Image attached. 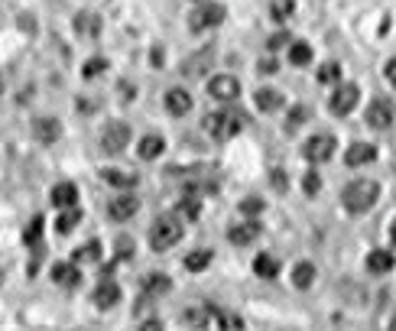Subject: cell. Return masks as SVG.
I'll list each match as a JSON object with an SVG mask.
<instances>
[{"label":"cell","instance_id":"ee69618b","mask_svg":"<svg viewBox=\"0 0 396 331\" xmlns=\"http://www.w3.org/2000/svg\"><path fill=\"white\" fill-rule=\"evenodd\" d=\"M140 331H162V321L149 319V321H143V325H140Z\"/></svg>","mask_w":396,"mask_h":331},{"label":"cell","instance_id":"277c9868","mask_svg":"<svg viewBox=\"0 0 396 331\" xmlns=\"http://www.w3.org/2000/svg\"><path fill=\"white\" fill-rule=\"evenodd\" d=\"M130 123L124 121H111L104 130H101V149L104 153H111V156H117V153H124L127 147H130Z\"/></svg>","mask_w":396,"mask_h":331},{"label":"cell","instance_id":"30bf717a","mask_svg":"<svg viewBox=\"0 0 396 331\" xmlns=\"http://www.w3.org/2000/svg\"><path fill=\"white\" fill-rule=\"evenodd\" d=\"M136 211H140V198H136V195H127V192L108 201V214H111L114 221H130Z\"/></svg>","mask_w":396,"mask_h":331},{"label":"cell","instance_id":"bcb514c9","mask_svg":"<svg viewBox=\"0 0 396 331\" xmlns=\"http://www.w3.org/2000/svg\"><path fill=\"white\" fill-rule=\"evenodd\" d=\"M390 244L396 247V221H393V224H390Z\"/></svg>","mask_w":396,"mask_h":331},{"label":"cell","instance_id":"b9f144b4","mask_svg":"<svg viewBox=\"0 0 396 331\" xmlns=\"http://www.w3.org/2000/svg\"><path fill=\"white\" fill-rule=\"evenodd\" d=\"M384 75H386V82L396 88V59H390L386 62V69H384Z\"/></svg>","mask_w":396,"mask_h":331},{"label":"cell","instance_id":"d6a6232c","mask_svg":"<svg viewBox=\"0 0 396 331\" xmlns=\"http://www.w3.org/2000/svg\"><path fill=\"white\" fill-rule=\"evenodd\" d=\"M201 62H211V52H201L198 59H188V62H186V69H182V72H186L188 78H198V75H201V69H198Z\"/></svg>","mask_w":396,"mask_h":331},{"label":"cell","instance_id":"e0dca14e","mask_svg":"<svg viewBox=\"0 0 396 331\" xmlns=\"http://www.w3.org/2000/svg\"><path fill=\"white\" fill-rule=\"evenodd\" d=\"M52 205L55 208H75V201H78V188H75V182H59L55 188H52Z\"/></svg>","mask_w":396,"mask_h":331},{"label":"cell","instance_id":"7402d4cb","mask_svg":"<svg viewBox=\"0 0 396 331\" xmlns=\"http://www.w3.org/2000/svg\"><path fill=\"white\" fill-rule=\"evenodd\" d=\"M253 101H257V108L267 110V114H270V110H280V108H283V95H280L276 88H260V91L253 95Z\"/></svg>","mask_w":396,"mask_h":331},{"label":"cell","instance_id":"cb8c5ba5","mask_svg":"<svg viewBox=\"0 0 396 331\" xmlns=\"http://www.w3.org/2000/svg\"><path fill=\"white\" fill-rule=\"evenodd\" d=\"M312 282H315V267H312L309 260L296 263V270H293V286H296V289H309Z\"/></svg>","mask_w":396,"mask_h":331},{"label":"cell","instance_id":"6da1fadb","mask_svg":"<svg viewBox=\"0 0 396 331\" xmlns=\"http://www.w3.org/2000/svg\"><path fill=\"white\" fill-rule=\"evenodd\" d=\"M377 198H380V185L373 182V179H354V182L345 185L341 205H345L351 214H364V211H371L373 205H377Z\"/></svg>","mask_w":396,"mask_h":331},{"label":"cell","instance_id":"4dcf8cb0","mask_svg":"<svg viewBox=\"0 0 396 331\" xmlns=\"http://www.w3.org/2000/svg\"><path fill=\"white\" fill-rule=\"evenodd\" d=\"M338 78H341V65H338V62L322 65V72H319V82H322V85H332V82H338Z\"/></svg>","mask_w":396,"mask_h":331},{"label":"cell","instance_id":"2e32d148","mask_svg":"<svg viewBox=\"0 0 396 331\" xmlns=\"http://www.w3.org/2000/svg\"><path fill=\"white\" fill-rule=\"evenodd\" d=\"M393 267H396V260L390 250H371L367 254V273H373V276H386Z\"/></svg>","mask_w":396,"mask_h":331},{"label":"cell","instance_id":"ba28073f","mask_svg":"<svg viewBox=\"0 0 396 331\" xmlns=\"http://www.w3.org/2000/svg\"><path fill=\"white\" fill-rule=\"evenodd\" d=\"M364 121H367V127H373V130H390L396 121V110L390 101L377 98L371 108H367V117H364Z\"/></svg>","mask_w":396,"mask_h":331},{"label":"cell","instance_id":"d4e9b609","mask_svg":"<svg viewBox=\"0 0 396 331\" xmlns=\"http://www.w3.org/2000/svg\"><path fill=\"white\" fill-rule=\"evenodd\" d=\"M82 221V211L78 208H62V214L55 218V231L59 234H72V228Z\"/></svg>","mask_w":396,"mask_h":331},{"label":"cell","instance_id":"9c48e42d","mask_svg":"<svg viewBox=\"0 0 396 331\" xmlns=\"http://www.w3.org/2000/svg\"><path fill=\"white\" fill-rule=\"evenodd\" d=\"M208 95L214 101H237L240 98V82L234 75H218V78L208 82Z\"/></svg>","mask_w":396,"mask_h":331},{"label":"cell","instance_id":"4316f807","mask_svg":"<svg viewBox=\"0 0 396 331\" xmlns=\"http://www.w3.org/2000/svg\"><path fill=\"white\" fill-rule=\"evenodd\" d=\"M208 319H211V308H188V312H182V321L186 325H192V328H205L208 325Z\"/></svg>","mask_w":396,"mask_h":331},{"label":"cell","instance_id":"f546056e","mask_svg":"<svg viewBox=\"0 0 396 331\" xmlns=\"http://www.w3.org/2000/svg\"><path fill=\"white\" fill-rule=\"evenodd\" d=\"M75 260H78V263H95V260H101V244H98V241L85 244L78 254H75Z\"/></svg>","mask_w":396,"mask_h":331},{"label":"cell","instance_id":"681fc988","mask_svg":"<svg viewBox=\"0 0 396 331\" xmlns=\"http://www.w3.org/2000/svg\"><path fill=\"white\" fill-rule=\"evenodd\" d=\"M286 331H289V328H286Z\"/></svg>","mask_w":396,"mask_h":331},{"label":"cell","instance_id":"ac0fdd59","mask_svg":"<svg viewBox=\"0 0 396 331\" xmlns=\"http://www.w3.org/2000/svg\"><path fill=\"white\" fill-rule=\"evenodd\" d=\"M52 280L59 282V286H65V289H72V286L82 282V273H78L75 263H55V267H52Z\"/></svg>","mask_w":396,"mask_h":331},{"label":"cell","instance_id":"9a60e30c","mask_svg":"<svg viewBox=\"0 0 396 331\" xmlns=\"http://www.w3.org/2000/svg\"><path fill=\"white\" fill-rule=\"evenodd\" d=\"M377 160V147H371V143H351L345 153V162L351 166V169H358V166H367V162Z\"/></svg>","mask_w":396,"mask_h":331},{"label":"cell","instance_id":"3957f363","mask_svg":"<svg viewBox=\"0 0 396 331\" xmlns=\"http://www.w3.org/2000/svg\"><path fill=\"white\" fill-rule=\"evenodd\" d=\"M179 241H182V218H175V214H162V218L153 221V228H149V247H153L156 254L173 250Z\"/></svg>","mask_w":396,"mask_h":331},{"label":"cell","instance_id":"d6986e66","mask_svg":"<svg viewBox=\"0 0 396 331\" xmlns=\"http://www.w3.org/2000/svg\"><path fill=\"white\" fill-rule=\"evenodd\" d=\"M162 149H166V140L160 134H147L140 140L136 153H140V160H156V156H162Z\"/></svg>","mask_w":396,"mask_h":331},{"label":"cell","instance_id":"f1b7e54d","mask_svg":"<svg viewBox=\"0 0 396 331\" xmlns=\"http://www.w3.org/2000/svg\"><path fill=\"white\" fill-rule=\"evenodd\" d=\"M42 224H46L42 218H33V221H29V228L23 231V244H26V247H36V244H39V237H42Z\"/></svg>","mask_w":396,"mask_h":331},{"label":"cell","instance_id":"74e56055","mask_svg":"<svg viewBox=\"0 0 396 331\" xmlns=\"http://www.w3.org/2000/svg\"><path fill=\"white\" fill-rule=\"evenodd\" d=\"M117 257L121 260L134 257V241H130V237H117Z\"/></svg>","mask_w":396,"mask_h":331},{"label":"cell","instance_id":"d590c367","mask_svg":"<svg viewBox=\"0 0 396 331\" xmlns=\"http://www.w3.org/2000/svg\"><path fill=\"white\" fill-rule=\"evenodd\" d=\"M306 117H309V108H302V104H299V108H293V110H289V130L302 127V123H306Z\"/></svg>","mask_w":396,"mask_h":331},{"label":"cell","instance_id":"603a6c76","mask_svg":"<svg viewBox=\"0 0 396 331\" xmlns=\"http://www.w3.org/2000/svg\"><path fill=\"white\" fill-rule=\"evenodd\" d=\"M173 289V282H169V276L166 273H149V276H143V293L147 295H162Z\"/></svg>","mask_w":396,"mask_h":331},{"label":"cell","instance_id":"44dd1931","mask_svg":"<svg viewBox=\"0 0 396 331\" xmlns=\"http://www.w3.org/2000/svg\"><path fill=\"white\" fill-rule=\"evenodd\" d=\"M253 273L260 280H276L280 276V260L273 257V254H260V257L253 260Z\"/></svg>","mask_w":396,"mask_h":331},{"label":"cell","instance_id":"f6af8a7d","mask_svg":"<svg viewBox=\"0 0 396 331\" xmlns=\"http://www.w3.org/2000/svg\"><path fill=\"white\" fill-rule=\"evenodd\" d=\"M260 72L273 75V72H276V62H263V65H260Z\"/></svg>","mask_w":396,"mask_h":331},{"label":"cell","instance_id":"ffe728a7","mask_svg":"<svg viewBox=\"0 0 396 331\" xmlns=\"http://www.w3.org/2000/svg\"><path fill=\"white\" fill-rule=\"evenodd\" d=\"M101 179L108 185H114V188H134L136 185V172L130 169H104L101 172Z\"/></svg>","mask_w":396,"mask_h":331},{"label":"cell","instance_id":"5b68a950","mask_svg":"<svg viewBox=\"0 0 396 331\" xmlns=\"http://www.w3.org/2000/svg\"><path fill=\"white\" fill-rule=\"evenodd\" d=\"M224 23V7L221 3H201L198 10L188 13V26L195 33H205V29H214V26Z\"/></svg>","mask_w":396,"mask_h":331},{"label":"cell","instance_id":"60d3db41","mask_svg":"<svg viewBox=\"0 0 396 331\" xmlns=\"http://www.w3.org/2000/svg\"><path fill=\"white\" fill-rule=\"evenodd\" d=\"M273 188H286V185H289V179H286V172L283 169H273Z\"/></svg>","mask_w":396,"mask_h":331},{"label":"cell","instance_id":"5bb4252c","mask_svg":"<svg viewBox=\"0 0 396 331\" xmlns=\"http://www.w3.org/2000/svg\"><path fill=\"white\" fill-rule=\"evenodd\" d=\"M95 306L98 308H114L117 302H121V286L117 282H111V280H101L98 286H95Z\"/></svg>","mask_w":396,"mask_h":331},{"label":"cell","instance_id":"1f68e13d","mask_svg":"<svg viewBox=\"0 0 396 331\" xmlns=\"http://www.w3.org/2000/svg\"><path fill=\"white\" fill-rule=\"evenodd\" d=\"M75 29H82V33H98L101 29V23L91 16V13H82L78 20H75Z\"/></svg>","mask_w":396,"mask_h":331},{"label":"cell","instance_id":"ab89813d","mask_svg":"<svg viewBox=\"0 0 396 331\" xmlns=\"http://www.w3.org/2000/svg\"><path fill=\"white\" fill-rule=\"evenodd\" d=\"M240 211H244V214H260L263 201L260 198H244V201H240Z\"/></svg>","mask_w":396,"mask_h":331},{"label":"cell","instance_id":"484cf974","mask_svg":"<svg viewBox=\"0 0 396 331\" xmlns=\"http://www.w3.org/2000/svg\"><path fill=\"white\" fill-rule=\"evenodd\" d=\"M211 263V250H192L186 257V270L188 273H201Z\"/></svg>","mask_w":396,"mask_h":331},{"label":"cell","instance_id":"7bdbcfd3","mask_svg":"<svg viewBox=\"0 0 396 331\" xmlns=\"http://www.w3.org/2000/svg\"><path fill=\"white\" fill-rule=\"evenodd\" d=\"M286 42H289V36H286V33H276V36H270V49H280Z\"/></svg>","mask_w":396,"mask_h":331},{"label":"cell","instance_id":"7c38bea8","mask_svg":"<svg viewBox=\"0 0 396 331\" xmlns=\"http://www.w3.org/2000/svg\"><path fill=\"white\" fill-rule=\"evenodd\" d=\"M257 237H260V224H257V221H240V224H231V228H227V241L237 247L253 244Z\"/></svg>","mask_w":396,"mask_h":331},{"label":"cell","instance_id":"7a4b0ae2","mask_svg":"<svg viewBox=\"0 0 396 331\" xmlns=\"http://www.w3.org/2000/svg\"><path fill=\"white\" fill-rule=\"evenodd\" d=\"M244 123H247V117H244L240 110H231V108L211 110V114H205V134H208L211 140L224 143V140H231V136L240 134Z\"/></svg>","mask_w":396,"mask_h":331},{"label":"cell","instance_id":"c3c4849f","mask_svg":"<svg viewBox=\"0 0 396 331\" xmlns=\"http://www.w3.org/2000/svg\"><path fill=\"white\" fill-rule=\"evenodd\" d=\"M0 91H3V82H0Z\"/></svg>","mask_w":396,"mask_h":331},{"label":"cell","instance_id":"7dc6e473","mask_svg":"<svg viewBox=\"0 0 396 331\" xmlns=\"http://www.w3.org/2000/svg\"><path fill=\"white\" fill-rule=\"evenodd\" d=\"M0 282H3V273H0Z\"/></svg>","mask_w":396,"mask_h":331},{"label":"cell","instance_id":"f35d334b","mask_svg":"<svg viewBox=\"0 0 396 331\" xmlns=\"http://www.w3.org/2000/svg\"><path fill=\"white\" fill-rule=\"evenodd\" d=\"M179 211H182L179 218H198V198L188 195L186 201H182V208H179Z\"/></svg>","mask_w":396,"mask_h":331},{"label":"cell","instance_id":"e575fe53","mask_svg":"<svg viewBox=\"0 0 396 331\" xmlns=\"http://www.w3.org/2000/svg\"><path fill=\"white\" fill-rule=\"evenodd\" d=\"M108 69V59H88L85 62V78H98Z\"/></svg>","mask_w":396,"mask_h":331},{"label":"cell","instance_id":"8992f818","mask_svg":"<svg viewBox=\"0 0 396 331\" xmlns=\"http://www.w3.org/2000/svg\"><path fill=\"white\" fill-rule=\"evenodd\" d=\"M334 136L332 134H315L306 140V147H302V156L309 162H328L334 156Z\"/></svg>","mask_w":396,"mask_h":331},{"label":"cell","instance_id":"83f0119b","mask_svg":"<svg viewBox=\"0 0 396 331\" xmlns=\"http://www.w3.org/2000/svg\"><path fill=\"white\" fill-rule=\"evenodd\" d=\"M289 62L299 65V69H302V65H309V62H312L309 42H293V46H289Z\"/></svg>","mask_w":396,"mask_h":331},{"label":"cell","instance_id":"836d02e7","mask_svg":"<svg viewBox=\"0 0 396 331\" xmlns=\"http://www.w3.org/2000/svg\"><path fill=\"white\" fill-rule=\"evenodd\" d=\"M302 188H306V195H319V188H322V179H319V172H306V179H302Z\"/></svg>","mask_w":396,"mask_h":331},{"label":"cell","instance_id":"8fae6325","mask_svg":"<svg viewBox=\"0 0 396 331\" xmlns=\"http://www.w3.org/2000/svg\"><path fill=\"white\" fill-rule=\"evenodd\" d=\"M33 136H36L42 147H52V143L62 136V123L55 121V117H36V121H33Z\"/></svg>","mask_w":396,"mask_h":331},{"label":"cell","instance_id":"4fadbf2b","mask_svg":"<svg viewBox=\"0 0 396 331\" xmlns=\"http://www.w3.org/2000/svg\"><path fill=\"white\" fill-rule=\"evenodd\" d=\"M166 110L173 117H186L188 110H192V95H188L186 88H169L166 91Z\"/></svg>","mask_w":396,"mask_h":331},{"label":"cell","instance_id":"8d00e7d4","mask_svg":"<svg viewBox=\"0 0 396 331\" xmlns=\"http://www.w3.org/2000/svg\"><path fill=\"white\" fill-rule=\"evenodd\" d=\"M293 13V0H276L273 3V20H286Z\"/></svg>","mask_w":396,"mask_h":331},{"label":"cell","instance_id":"52a82bcc","mask_svg":"<svg viewBox=\"0 0 396 331\" xmlns=\"http://www.w3.org/2000/svg\"><path fill=\"white\" fill-rule=\"evenodd\" d=\"M360 101V88L358 85H338L334 88L332 101H328V108H332V114H338V117H345V114H351V110L358 108Z\"/></svg>","mask_w":396,"mask_h":331}]
</instances>
